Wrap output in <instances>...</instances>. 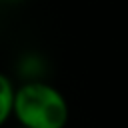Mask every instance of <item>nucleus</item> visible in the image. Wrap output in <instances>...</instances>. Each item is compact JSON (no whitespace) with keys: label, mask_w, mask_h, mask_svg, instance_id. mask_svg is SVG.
Segmentation results:
<instances>
[{"label":"nucleus","mask_w":128,"mask_h":128,"mask_svg":"<svg viewBox=\"0 0 128 128\" xmlns=\"http://www.w3.org/2000/svg\"><path fill=\"white\" fill-rule=\"evenodd\" d=\"M12 118L26 128H66L70 106L54 84L40 78H28L16 84Z\"/></svg>","instance_id":"obj_1"},{"label":"nucleus","mask_w":128,"mask_h":128,"mask_svg":"<svg viewBox=\"0 0 128 128\" xmlns=\"http://www.w3.org/2000/svg\"><path fill=\"white\" fill-rule=\"evenodd\" d=\"M14 90H16V84L12 82V78L8 74L0 72V128H4L8 124V120L12 118Z\"/></svg>","instance_id":"obj_2"},{"label":"nucleus","mask_w":128,"mask_h":128,"mask_svg":"<svg viewBox=\"0 0 128 128\" xmlns=\"http://www.w3.org/2000/svg\"><path fill=\"white\" fill-rule=\"evenodd\" d=\"M0 2H6V4H14V2H20V0H0Z\"/></svg>","instance_id":"obj_3"},{"label":"nucleus","mask_w":128,"mask_h":128,"mask_svg":"<svg viewBox=\"0 0 128 128\" xmlns=\"http://www.w3.org/2000/svg\"><path fill=\"white\" fill-rule=\"evenodd\" d=\"M14 128H26V126H20V124H16V126H14Z\"/></svg>","instance_id":"obj_4"}]
</instances>
